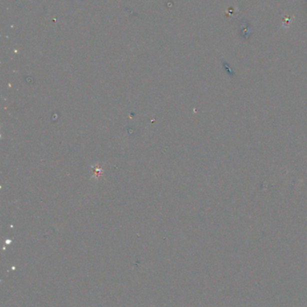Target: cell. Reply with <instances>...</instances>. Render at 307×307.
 <instances>
[]
</instances>
